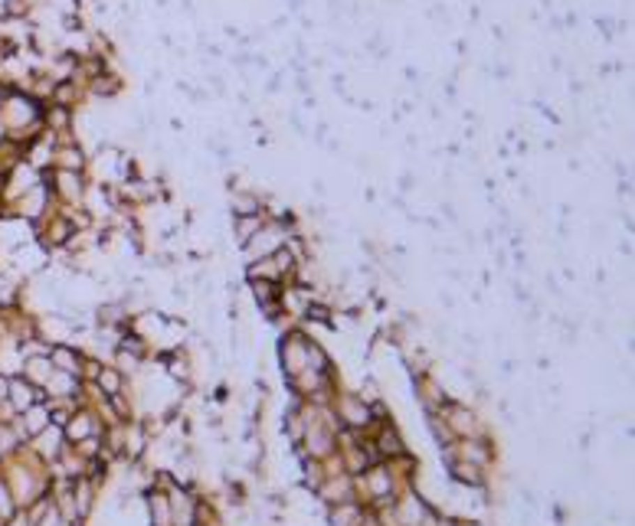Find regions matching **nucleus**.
Here are the masks:
<instances>
[{
  "label": "nucleus",
  "mask_w": 635,
  "mask_h": 526,
  "mask_svg": "<svg viewBox=\"0 0 635 526\" xmlns=\"http://www.w3.org/2000/svg\"><path fill=\"white\" fill-rule=\"evenodd\" d=\"M167 369H171V376L174 379H190V363H187V356H181V353H171L167 356Z\"/></svg>",
  "instance_id": "obj_17"
},
{
  "label": "nucleus",
  "mask_w": 635,
  "mask_h": 526,
  "mask_svg": "<svg viewBox=\"0 0 635 526\" xmlns=\"http://www.w3.org/2000/svg\"><path fill=\"white\" fill-rule=\"evenodd\" d=\"M98 431H102V425L95 422V412L92 408H76L69 415V422L63 425V438L76 445V441L89 438V435H98Z\"/></svg>",
  "instance_id": "obj_8"
},
{
  "label": "nucleus",
  "mask_w": 635,
  "mask_h": 526,
  "mask_svg": "<svg viewBox=\"0 0 635 526\" xmlns=\"http://www.w3.org/2000/svg\"><path fill=\"white\" fill-rule=\"evenodd\" d=\"M49 170H76V173H89V154H86V148H82V144H79L76 138H72V141H63V144H53Z\"/></svg>",
  "instance_id": "obj_5"
},
{
  "label": "nucleus",
  "mask_w": 635,
  "mask_h": 526,
  "mask_svg": "<svg viewBox=\"0 0 635 526\" xmlns=\"http://www.w3.org/2000/svg\"><path fill=\"white\" fill-rule=\"evenodd\" d=\"M449 474H452L455 484H462L468 491H484V468L478 464H468V461H449Z\"/></svg>",
  "instance_id": "obj_11"
},
{
  "label": "nucleus",
  "mask_w": 635,
  "mask_h": 526,
  "mask_svg": "<svg viewBox=\"0 0 635 526\" xmlns=\"http://www.w3.org/2000/svg\"><path fill=\"white\" fill-rule=\"evenodd\" d=\"M49 363L59 369V373H72L79 376V363H82V353H79L72 344H53L49 346Z\"/></svg>",
  "instance_id": "obj_12"
},
{
  "label": "nucleus",
  "mask_w": 635,
  "mask_h": 526,
  "mask_svg": "<svg viewBox=\"0 0 635 526\" xmlns=\"http://www.w3.org/2000/svg\"><path fill=\"white\" fill-rule=\"evenodd\" d=\"M3 92H7V88H0V98H3Z\"/></svg>",
  "instance_id": "obj_21"
},
{
  "label": "nucleus",
  "mask_w": 635,
  "mask_h": 526,
  "mask_svg": "<svg viewBox=\"0 0 635 526\" xmlns=\"http://www.w3.org/2000/svg\"><path fill=\"white\" fill-rule=\"evenodd\" d=\"M43 396V389H36L33 383H26L23 376H10V383H7V406L13 408V415H20L33 402H40Z\"/></svg>",
  "instance_id": "obj_6"
},
{
  "label": "nucleus",
  "mask_w": 635,
  "mask_h": 526,
  "mask_svg": "<svg viewBox=\"0 0 635 526\" xmlns=\"http://www.w3.org/2000/svg\"><path fill=\"white\" fill-rule=\"evenodd\" d=\"M436 415L445 422V429H449L452 438H478V435H482V425H478V419H475V412L459 406V402H445Z\"/></svg>",
  "instance_id": "obj_3"
},
{
  "label": "nucleus",
  "mask_w": 635,
  "mask_h": 526,
  "mask_svg": "<svg viewBox=\"0 0 635 526\" xmlns=\"http://www.w3.org/2000/svg\"><path fill=\"white\" fill-rule=\"evenodd\" d=\"M455 526H482V523H455Z\"/></svg>",
  "instance_id": "obj_20"
},
{
  "label": "nucleus",
  "mask_w": 635,
  "mask_h": 526,
  "mask_svg": "<svg viewBox=\"0 0 635 526\" xmlns=\"http://www.w3.org/2000/svg\"><path fill=\"white\" fill-rule=\"evenodd\" d=\"M432 526H455V523H452V520H436Z\"/></svg>",
  "instance_id": "obj_18"
},
{
  "label": "nucleus",
  "mask_w": 635,
  "mask_h": 526,
  "mask_svg": "<svg viewBox=\"0 0 635 526\" xmlns=\"http://www.w3.org/2000/svg\"><path fill=\"white\" fill-rule=\"evenodd\" d=\"M43 180H46V186H49V196H53L56 203L69 206V209L82 206L89 183H92L89 180V173H76V170H46Z\"/></svg>",
  "instance_id": "obj_1"
},
{
  "label": "nucleus",
  "mask_w": 635,
  "mask_h": 526,
  "mask_svg": "<svg viewBox=\"0 0 635 526\" xmlns=\"http://www.w3.org/2000/svg\"><path fill=\"white\" fill-rule=\"evenodd\" d=\"M252 298L266 317H282V285L279 281H249Z\"/></svg>",
  "instance_id": "obj_7"
},
{
  "label": "nucleus",
  "mask_w": 635,
  "mask_h": 526,
  "mask_svg": "<svg viewBox=\"0 0 635 526\" xmlns=\"http://www.w3.org/2000/svg\"><path fill=\"white\" fill-rule=\"evenodd\" d=\"M291 232H298V229H295V223H279V219H266V223L259 225L256 236H252V239L246 242V246H243V255H246V262H256V258L272 255L275 248L285 246V239H289Z\"/></svg>",
  "instance_id": "obj_2"
},
{
  "label": "nucleus",
  "mask_w": 635,
  "mask_h": 526,
  "mask_svg": "<svg viewBox=\"0 0 635 526\" xmlns=\"http://www.w3.org/2000/svg\"><path fill=\"white\" fill-rule=\"evenodd\" d=\"M3 141H7V131H3V125H0V144H3Z\"/></svg>",
  "instance_id": "obj_19"
},
{
  "label": "nucleus",
  "mask_w": 635,
  "mask_h": 526,
  "mask_svg": "<svg viewBox=\"0 0 635 526\" xmlns=\"http://www.w3.org/2000/svg\"><path fill=\"white\" fill-rule=\"evenodd\" d=\"M266 223V213H259V216H236L233 219V236H236V246L243 248L249 242V239L256 236L259 232V225Z\"/></svg>",
  "instance_id": "obj_16"
},
{
  "label": "nucleus",
  "mask_w": 635,
  "mask_h": 526,
  "mask_svg": "<svg viewBox=\"0 0 635 526\" xmlns=\"http://www.w3.org/2000/svg\"><path fill=\"white\" fill-rule=\"evenodd\" d=\"M121 75L115 72V69H105V72L98 75V79H92V86H89V95L95 98H115L121 92Z\"/></svg>",
  "instance_id": "obj_14"
},
{
  "label": "nucleus",
  "mask_w": 635,
  "mask_h": 526,
  "mask_svg": "<svg viewBox=\"0 0 635 526\" xmlns=\"http://www.w3.org/2000/svg\"><path fill=\"white\" fill-rule=\"evenodd\" d=\"M308 344L312 337L305 330H289L282 337V366H285V376H298L302 369H308Z\"/></svg>",
  "instance_id": "obj_4"
},
{
  "label": "nucleus",
  "mask_w": 635,
  "mask_h": 526,
  "mask_svg": "<svg viewBox=\"0 0 635 526\" xmlns=\"http://www.w3.org/2000/svg\"><path fill=\"white\" fill-rule=\"evenodd\" d=\"M262 203H266V196H259L256 190H249V186H236L233 196H229L233 219H236V216H259L262 213Z\"/></svg>",
  "instance_id": "obj_10"
},
{
  "label": "nucleus",
  "mask_w": 635,
  "mask_h": 526,
  "mask_svg": "<svg viewBox=\"0 0 635 526\" xmlns=\"http://www.w3.org/2000/svg\"><path fill=\"white\" fill-rule=\"evenodd\" d=\"M148 510H151V526H174V510L164 491H151L148 497Z\"/></svg>",
  "instance_id": "obj_15"
},
{
  "label": "nucleus",
  "mask_w": 635,
  "mask_h": 526,
  "mask_svg": "<svg viewBox=\"0 0 635 526\" xmlns=\"http://www.w3.org/2000/svg\"><path fill=\"white\" fill-rule=\"evenodd\" d=\"M95 386L102 396H121L125 392V373L121 369H115V366H102L95 376Z\"/></svg>",
  "instance_id": "obj_13"
},
{
  "label": "nucleus",
  "mask_w": 635,
  "mask_h": 526,
  "mask_svg": "<svg viewBox=\"0 0 635 526\" xmlns=\"http://www.w3.org/2000/svg\"><path fill=\"white\" fill-rule=\"evenodd\" d=\"M56 373V366L49 363V353H43V356H26L23 360V366H20V376L26 379V383H33L36 389H43L46 383H49V376Z\"/></svg>",
  "instance_id": "obj_9"
}]
</instances>
